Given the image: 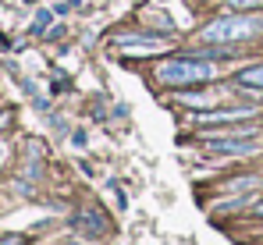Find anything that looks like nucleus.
<instances>
[{
  "mask_svg": "<svg viewBox=\"0 0 263 245\" xmlns=\"http://www.w3.org/2000/svg\"><path fill=\"white\" fill-rule=\"evenodd\" d=\"M260 29H263L260 18H249V14H228V18L210 22V25L199 32V40L203 43H242V40H253Z\"/></svg>",
  "mask_w": 263,
  "mask_h": 245,
  "instance_id": "nucleus-1",
  "label": "nucleus"
},
{
  "mask_svg": "<svg viewBox=\"0 0 263 245\" xmlns=\"http://www.w3.org/2000/svg\"><path fill=\"white\" fill-rule=\"evenodd\" d=\"M157 79L164 85H189V82H206L214 79V64L203 57H181V61H167L157 68Z\"/></svg>",
  "mask_w": 263,
  "mask_h": 245,
  "instance_id": "nucleus-2",
  "label": "nucleus"
},
{
  "mask_svg": "<svg viewBox=\"0 0 263 245\" xmlns=\"http://www.w3.org/2000/svg\"><path fill=\"white\" fill-rule=\"evenodd\" d=\"M206 149L210 153L242 157V153H253L256 149V139H253V131H242V135H214V139H206Z\"/></svg>",
  "mask_w": 263,
  "mask_h": 245,
  "instance_id": "nucleus-3",
  "label": "nucleus"
},
{
  "mask_svg": "<svg viewBox=\"0 0 263 245\" xmlns=\"http://www.w3.org/2000/svg\"><path fill=\"white\" fill-rule=\"evenodd\" d=\"M256 107H231V110H210V114H199V124H228V121H242V118H253Z\"/></svg>",
  "mask_w": 263,
  "mask_h": 245,
  "instance_id": "nucleus-4",
  "label": "nucleus"
},
{
  "mask_svg": "<svg viewBox=\"0 0 263 245\" xmlns=\"http://www.w3.org/2000/svg\"><path fill=\"white\" fill-rule=\"evenodd\" d=\"M238 85H253V89H263V68H246V71H238Z\"/></svg>",
  "mask_w": 263,
  "mask_h": 245,
  "instance_id": "nucleus-5",
  "label": "nucleus"
},
{
  "mask_svg": "<svg viewBox=\"0 0 263 245\" xmlns=\"http://www.w3.org/2000/svg\"><path fill=\"white\" fill-rule=\"evenodd\" d=\"M228 7H235V11H253V7H263V0H228Z\"/></svg>",
  "mask_w": 263,
  "mask_h": 245,
  "instance_id": "nucleus-6",
  "label": "nucleus"
},
{
  "mask_svg": "<svg viewBox=\"0 0 263 245\" xmlns=\"http://www.w3.org/2000/svg\"><path fill=\"white\" fill-rule=\"evenodd\" d=\"M50 29V11H40L36 14V25H32V32H46Z\"/></svg>",
  "mask_w": 263,
  "mask_h": 245,
  "instance_id": "nucleus-7",
  "label": "nucleus"
},
{
  "mask_svg": "<svg viewBox=\"0 0 263 245\" xmlns=\"http://www.w3.org/2000/svg\"><path fill=\"white\" fill-rule=\"evenodd\" d=\"M57 36H64V25H53V29L46 32V40H57Z\"/></svg>",
  "mask_w": 263,
  "mask_h": 245,
  "instance_id": "nucleus-8",
  "label": "nucleus"
},
{
  "mask_svg": "<svg viewBox=\"0 0 263 245\" xmlns=\"http://www.w3.org/2000/svg\"><path fill=\"white\" fill-rule=\"evenodd\" d=\"M4 245H22V238H18V235H11V238H4Z\"/></svg>",
  "mask_w": 263,
  "mask_h": 245,
  "instance_id": "nucleus-9",
  "label": "nucleus"
},
{
  "mask_svg": "<svg viewBox=\"0 0 263 245\" xmlns=\"http://www.w3.org/2000/svg\"><path fill=\"white\" fill-rule=\"evenodd\" d=\"M256 217H263V203H256Z\"/></svg>",
  "mask_w": 263,
  "mask_h": 245,
  "instance_id": "nucleus-10",
  "label": "nucleus"
},
{
  "mask_svg": "<svg viewBox=\"0 0 263 245\" xmlns=\"http://www.w3.org/2000/svg\"><path fill=\"white\" fill-rule=\"evenodd\" d=\"M0 160H4V142H0Z\"/></svg>",
  "mask_w": 263,
  "mask_h": 245,
  "instance_id": "nucleus-11",
  "label": "nucleus"
}]
</instances>
